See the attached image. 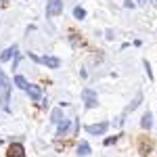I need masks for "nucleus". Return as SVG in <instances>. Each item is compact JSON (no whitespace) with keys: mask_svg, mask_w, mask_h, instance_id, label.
I'll return each mask as SVG.
<instances>
[{"mask_svg":"<svg viewBox=\"0 0 157 157\" xmlns=\"http://www.w3.org/2000/svg\"><path fill=\"white\" fill-rule=\"evenodd\" d=\"M9 101H11V84H9L6 75L0 71V107H2V111H11Z\"/></svg>","mask_w":157,"mask_h":157,"instance_id":"1","label":"nucleus"},{"mask_svg":"<svg viewBox=\"0 0 157 157\" xmlns=\"http://www.w3.org/2000/svg\"><path fill=\"white\" fill-rule=\"evenodd\" d=\"M82 98H84V107H86V109H94V107H98L97 92H94V90H84V92H82Z\"/></svg>","mask_w":157,"mask_h":157,"instance_id":"2","label":"nucleus"},{"mask_svg":"<svg viewBox=\"0 0 157 157\" xmlns=\"http://www.w3.org/2000/svg\"><path fill=\"white\" fill-rule=\"evenodd\" d=\"M32 57V61H38V63H42V65H46V67H59L61 61L57 59V57H38V55H29Z\"/></svg>","mask_w":157,"mask_h":157,"instance_id":"3","label":"nucleus"},{"mask_svg":"<svg viewBox=\"0 0 157 157\" xmlns=\"http://www.w3.org/2000/svg\"><path fill=\"white\" fill-rule=\"evenodd\" d=\"M151 151H153V140L147 138V136H140V138H138V153L145 157V155H149Z\"/></svg>","mask_w":157,"mask_h":157,"instance_id":"4","label":"nucleus"},{"mask_svg":"<svg viewBox=\"0 0 157 157\" xmlns=\"http://www.w3.org/2000/svg\"><path fill=\"white\" fill-rule=\"evenodd\" d=\"M61 11H63V0H48V4H46V15L48 17H55Z\"/></svg>","mask_w":157,"mask_h":157,"instance_id":"5","label":"nucleus"},{"mask_svg":"<svg viewBox=\"0 0 157 157\" xmlns=\"http://www.w3.org/2000/svg\"><path fill=\"white\" fill-rule=\"evenodd\" d=\"M6 157H25V149L21 143H13L6 149Z\"/></svg>","mask_w":157,"mask_h":157,"instance_id":"6","label":"nucleus"},{"mask_svg":"<svg viewBox=\"0 0 157 157\" xmlns=\"http://www.w3.org/2000/svg\"><path fill=\"white\" fill-rule=\"evenodd\" d=\"M107 128H109L107 121H101V124H94V126H86V132H90V134H105V132H107Z\"/></svg>","mask_w":157,"mask_h":157,"instance_id":"7","label":"nucleus"},{"mask_svg":"<svg viewBox=\"0 0 157 157\" xmlns=\"http://www.w3.org/2000/svg\"><path fill=\"white\" fill-rule=\"evenodd\" d=\"M140 103H143V94H140V92H138V94H136V98H134L132 103H130V105H128V107H126V111H124V117H126V115H128V113H130V111H134V109L138 107V105H140Z\"/></svg>","mask_w":157,"mask_h":157,"instance_id":"8","label":"nucleus"},{"mask_svg":"<svg viewBox=\"0 0 157 157\" xmlns=\"http://www.w3.org/2000/svg\"><path fill=\"white\" fill-rule=\"evenodd\" d=\"M69 128H71V121H69V120H61L59 121V128H57V134L63 136V134L69 132Z\"/></svg>","mask_w":157,"mask_h":157,"instance_id":"9","label":"nucleus"},{"mask_svg":"<svg viewBox=\"0 0 157 157\" xmlns=\"http://www.w3.org/2000/svg\"><path fill=\"white\" fill-rule=\"evenodd\" d=\"M140 126H143L145 130H149V128L153 126V115H151V111H147L145 115H143V120H140Z\"/></svg>","mask_w":157,"mask_h":157,"instance_id":"10","label":"nucleus"},{"mask_svg":"<svg viewBox=\"0 0 157 157\" xmlns=\"http://www.w3.org/2000/svg\"><path fill=\"white\" fill-rule=\"evenodd\" d=\"M13 55H17V46H11V48L2 50V52H0V61H9Z\"/></svg>","mask_w":157,"mask_h":157,"instance_id":"11","label":"nucleus"},{"mask_svg":"<svg viewBox=\"0 0 157 157\" xmlns=\"http://www.w3.org/2000/svg\"><path fill=\"white\" fill-rule=\"evenodd\" d=\"M27 94L34 98V101H40V98H42V92H40L38 86H29V88H27Z\"/></svg>","mask_w":157,"mask_h":157,"instance_id":"12","label":"nucleus"},{"mask_svg":"<svg viewBox=\"0 0 157 157\" xmlns=\"http://www.w3.org/2000/svg\"><path fill=\"white\" fill-rule=\"evenodd\" d=\"M15 84H17V88H21V90H27L29 88V84H27V80H25L23 75H15Z\"/></svg>","mask_w":157,"mask_h":157,"instance_id":"13","label":"nucleus"},{"mask_svg":"<svg viewBox=\"0 0 157 157\" xmlns=\"http://www.w3.org/2000/svg\"><path fill=\"white\" fill-rule=\"evenodd\" d=\"M78 155H80V157L90 155V145H88V143H82V145L78 147Z\"/></svg>","mask_w":157,"mask_h":157,"instance_id":"14","label":"nucleus"},{"mask_svg":"<svg viewBox=\"0 0 157 157\" xmlns=\"http://www.w3.org/2000/svg\"><path fill=\"white\" fill-rule=\"evenodd\" d=\"M50 121H52V124H59L61 121V107H57L52 113H50Z\"/></svg>","mask_w":157,"mask_h":157,"instance_id":"15","label":"nucleus"},{"mask_svg":"<svg viewBox=\"0 0 157 157\" xmlns=\"http://www.w3.org/2000/svg\"><path fill=\"white\" fill-rule=\"evenodd\" d=\"M117 140H120V134H117V136H109V138H105V145L111 147V145H115Z\"/></svg>","mask_w":157,"mask_h":157,"instance_id":"16","label":"nucleus"},{"mask_svg":"<svg viewBox=\"0 0 157 157\" xmlns=\"http://www.w3.org/2000/svg\"><path fill=\"white\" fill-rule=\"evenodd\" d=\"M73 17H75V19H84V17H86L84 9H80V6H78V9H75V11H73Z\"/></svg>","mask_w":157,"mask_h":157,"instance_id":"17","label":"nucleus"},{"mask_svg":"<svg viewBox=\"0 0 157 157\" xmlns=\"http://www.w3.org/2000/svg\"><path fill=\"white\" fill-rule=\"evenodd\" d=\"M145 69H147V75H149V80H153V73H151V65H149V61H145Z\"/></svg>","mask_w":157,"mask_h":157,"instance_id":"18","label":"nucleus"},{"mask_svg":"<svg viewBox=\"0 0 157 157\" xmlns=\"http://www.w3.org/2000/svg\"><path fill=\"white\" fill-rule=\"evenodd\" d=\"M19 61H21V57H19V52L15 55V61H13V69L17 71V65H19Z\"/></svg>","mask_w":157,"mask_h":157,"instance_id":"19","label":"nucleus"},{"mask_svg":"<svg viewBox=\"0 0 157 157\" xmlns=\"http://www.w3.org/2000/svg\"><path fill=\"white\" fill-rule=\"evenodd\" d=\"M124 6H126V9H134V2L132 0H124Z\"/></svg>","mask_w":157,"mask_h":157,"instance_id":"20","label":"nucleus"},{"mask_svg":"<svg viewBox=\"0 0 157 157\" xmlns=\"http://www.w3.org/2000/svg\"><path fill=\"white\" fill-rule=\"evenodd\" d=\"M151 2H155V4H157V0H151Z\"/></svg>","mask_w":157,"mask_h":157,"instance_id":"21","label":"nucleus"}]
</instances>
